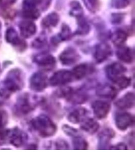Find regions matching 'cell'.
<instances>
[{
  "instance_id": "cell-1",
  "label": "cell",
  "mask_w": 135,
  "mask_h": 152,
  "mask_svg": "<svg viewBox=\"0 0 135 152\" xmlns=\"http://www.w3.org/2000/svg\"><path fill=\"white\" fill-rule=\"evenodd\" d=\"M22 85L20 71L17 69H12L7 75L6 79L0 82V96L8 98L13 92L20 90Z\"/></svg>"
},
{
  "instance_id": "cell-2",
  "label": "cell",
  "mask_w": 135,
  "mask_h": 152,
  "mask_svg": "<svg viewBox=\"0 0 135 152\" xmlns=\"http://www.w3.org/2000/svg\"><path fill=\"white\" fill-rule=\"evenodd\" d=\"M31 124L40 136L44 137H52L57 130L55 123L45 115H41L31 121Z\"/></svg>"
},
{
  "instance_id": "cell-3",
  "label": "cell",
  "mask_w": 135,
  "mask_h": 152,
  "mask_svg": "<svg viewBox=\"0 0 135 152\" xmlns=\"http://www.w3.org/2000/svg\"><path fill=\"white\" fill-rule=\"evenodd\" d=\"M73 80L71 72L61 69L56 72L49 80V83L52 86L64 85L70 83Z\"/></svg>"
},
{
  "instance_id": "cell-4",
  "label": "cell",
  "mask_w": 135,
  "mask_h": 152,
  "mask_svg": "<svg viewBox=\"0 0 135 152\" xmlns=\"http://www.w3.org/2000/svg\"><path fill=\"white\" fill-rule=\"evenodd\" d=\"M30 97L28 94H25L18 98L15 105L16 111L18 114L25 115L35 109V103Z\"/></svg>"
},
{
  "instance_id": "cell-5",
  "label": "cell",
  "mask_w": 135,
  "mask_h": 152,
  "mask_svg": "<svg viewBox=\"0 0 135 152\" xmlns=\"http://www.w3.org/2000/svg\"><path fill=\"white\" fill-rule=\"evenodd\" d=\"M126 67L118 62H114L107 66L105 69L106 76L113 83L124 76L126 72Z\"/></svg>"
},
{
  "instance_id": "cell-6",
  "label": "cell",
  "mask_w": 135,
  "mask_h": 152,
  "mask_svg": "<svg viewBox=\"0 0 135 152\" xmlns=\"http://www.w3.org/2000/svg\"><path fill=\"white\" fill-rule=\"evenodd\" d=\"M34 62L46 71L53 69L56 64V59L53 56L47 53L38 54L33 57Z\"/></svg>"
},
{
  "instance_id": "cell-7",
  "label": "cell",
  "mask_w": 135,
  "mask_h": 152,
  "mask_svg": "<svg viewBox=\"0 0 135 152\" xmlns=\"http://www.w3.org/2000/svg\"><path fill=\"white\" fill-rule=\"evenodd\" d=\"M47 86V76L42 72L33 74L30 79V87L32 90L36 92L43 91Z\"/></svg>"
},
{
  "instance_id": "cell-8",
  "label": "cell",
  "mask_w": 135,
  "mask_h": 152,
  "mask_svg": "<svg viewBox=\"0 0 135 152\" xmlns=\"http://www.w3.org/2000/svg\"><path fill=\"white\" fill-rule=\"evenodd\" d=\"M112 54V49L109 45L105 43H101L96 45L94 56L98 63H101L108 58Z\"/></svg>"
},
{
  "instance_id": "cell-9",
  "label": "cell",
  "mask_w": 135,
  "mask_h": 152,
  "mask_svg": "<svg viewBox=\"0 0 135 152\" xmlns=\"http://www.w3.org/2000/svg\"><path fill=\"white\" fill-rule=\"evenodd\" d=\"M80 56L75 49L69 47L63 51L59 56V60L64 66H71L80 59Z\"/></svg>"
},
{
  "instance_id": "cell-10",
  "label": "cell",
  "mask_w": 135,
  "mask_h": 152,
  "mask_svg": "<svg viewBox=\"0 0 135 152\" xmlns=\"http://www.w3.org/2000/svg\"><path fill=\"white\" fill-rule=\"evenodd\" d=\"M115 121L117 128L124 131L133 125L134 118L131 114L128 113H123L116 115Z\"/></svg>"
},
{
  "instance_id": "cell-11",
  "label": "cell",
  "mask_w": 135,
  "mask_h": 152,
  "mask_svg": "<svg viewBox=\"0 0 135 152\" xmlns=\"http://www.w3.org/2000/svg\"><path fill=\"white\" fill-rule=\"evenodd\" d=\"M92 107L96 117L102 119L107 116L110 109V105L105 101L96 100L92 104Z\"/></svg>"
},
{
  "instance_id": "cell-12",
  "label": "cell",
  "mask_w": 135,
  "mask_h": 152,
  "mask_svg": "<svg viewBox=\"0 0 135 152\" xmlns=\"http://www.w3.org/2000/svg\"><path fill=\"white\" fill-rule=\"evenodd\" d=\"M8 135L10 142L16 147L23 145L28 139L26 133L18 128H14L9 132Z\"/></svg>"
},
{
  "instance_id": "cell-13",
  "label": "cell",
  "mask_w": 135,
  "mask_h": 152,
  "mask_svg": "<svg viewBox=\"0 0 135 152\" xmlns=\"http://www.w3.org/2000/svg\"><path fill=\"white\" fill-rule=\"evenodd\" d=\"M135 104V94L129 92L116 101L115 104L120 109L132 108Z\"/></svg>"
},
{
  "instance_id": "cell-14",
  "label": "cell",
  "mask_w": 135,
  "mask_h": 152,
  "mask_svg": "<svg viewBox=\"0 0 135 152\" xmlns=\"http://www.w3.org/2000/svg\"><path fill=\"white\" fill-rule=\"evenodd\" d=\"M97 95L104 99H113L117 95V91L114 87L108 84L101 85L97 89Z\"/></svg>"
},
{
  "instance_id": "cell-15",
  "label": "cell",
  "mask_w": 135,
  "mask_h": 152,
  "mask_svg": "<svg viewBox=\"0 0 135 152\" xmlns=\"http://www.w3.org/2000/svg\"><path fill=\"white\" fill-rule=\"evenodd\" d=\"M21 34L24 38H29L36 33V28L34 23L30 21H23L19 24Z\"/></svg>"
},
{
  "instance_id": "cell-16",
  "label": "cell",
  "mask_w": 135,
  "mask_h": 152,
  "mask_svg": "<svg viewBox=\"0 0 135 152\" xmlns=\"http://www.w3.org/2000/svg\"><path fill=\"white\" fill-rule=\"evenodd\" d=\"M116 51V56L120 60L127 64H130L133 61V54L128 47L120 46Z\"/></svg>"
},
{
  "instance_id": "cell-17",
  "label": "cell",
  "mask_w": 135,
  "mask_h": 152,
  "mask_svg": "<svg viewBox=\"0 0 135 152\" xmlns=\"http://www.w3.org/2000/svg\"><path fill=\"white\" fill-rule=\"evenodd\" d=\"M81 128L87 133L93 134L99 129V124L93 118H87L82 122Z\"/></svg>"
},
{
  "instance_id": "cell-18",
  "label": "cell",
  "mask_w": 135,
  "mask_h": 152,
  "mask_svg": "<svg viewBox=\"0 0 135 152\" xmlns=\"http://www.w3.org/2000/svg\"><path fill=\"white\" fill-rule=\"evenodd\" d=\"M87 113V111L84 108L75 109L68 116V121L73 124H78L83 119Z\"/></svg>"
},
{
  "instance_id": "cell-19",
  "label": "cell",
  "mask_w": 135,
  "mask_h": 152,
  "mask_svg": "<svg viewBox=\"0 0 135 152\" xmlns=\"http://www.w3.org/2000/svg\"><path fill=\"white\" fill-rule=\"evenodd\" d=\"M127 34L121 29H116L110 35V39L115 45L120 46L125 43L127 39Z\"/></svg>"
},
{
  "instance_id": "cell-20",
  "label": "cell",
  "mask_w": 135,
  "mask_h": 152,
  "mask_svg": "<svg viewBox=\"0 0 135 152\" xmlns=\"http://www.w3.org/2000/svg\"><path fill=\"white\" fill-rule=\"evenodd\" d=\"M89 67L87 64H80L73 69L71 72L73 79L81 80L84 78L89 72Z\"/></svg>"
},
{
  "instance_id": "cell-21",
  "label": "cell",
  "mask_w": 135,
  "mask_h": 152,
  "mask_svg": "<svg viewBox=\"0 0 135 152\" xmlns=\"http://www.w3.org/2000/svg\"><path fill=\"white\" fill-rule=\"evenodd\" d=\"M114 134L112 129L108 128L101 132L99 135V146L101 147L100 149H105L104 147L107 145L109 140L114 137Z\"/></svg>"
},
{
  "instance_id": "cell-22",
  "label": "cell",
  "mask_w": 135,
  "mask_h": 152,
  "mask_svg": "<svg viewBox=\"0 0 135 152\" xmlns=\"http://www.w3.org/2000/svg\"><path fill=\"white\" fill-rule=\"evenodd\" d=\"M59 21L58 15L55 12H52L44 18L42 21V24L45 28H52L57 26Z\"/></svg>"
},
{
  "instance_id": "cell-23",
  "label": "cell",
  "mask_w": 135,
  "mask_h": 152,
  "mask_svg": "<svg viewBox=\"0 0 135 152\" xmlns=\"http://www.w3.org/2000/svg\"><path fill=\"white\" fill-rule=\"evenodd\" d=\"M78 28L75 34L80 36L87 35L90 31V26L87 20L82 16L78 18Z\"/></svg>"
},
{
  "instance_id": "cell-24",
  "label": "cell",
  "mask_w": 135,
  "mask_h": 152,
  "mask_svg": "<svg viewBox=\"0 0 135 152\" xmlns=\"http://www.w3.org/2000/svg\"><path fill=\"white\" fill-rule=\"evenodd\" d=\"M6 39L9 43L13 45H19L21 43V40L19 38L17 31L13 28L7 29L6 34Z\"/></svg>"
},
{
  "instance_id": "cell-25",
  "label": "cell",
  "mask_w": 135,
  "mask_h": 152,
  "mask_svg": "<svg viewBox=\"0 0 135 152\" xmlns=\"http://www.w3.org/2000/svg\"><path fill=\"white\" fill-rule=\"evenodd\" d=\"M73 149L76 150H87L88 147L86 140L82 138L80 135L73 137Z\"/></svg>"
},
{
  "instance_id": "cell-26",
  "label": "cell",
  "mask_w": 135,
  "mask_h": 152,
  "mask_svg": "<svg viewBox=\"0 0 135 152\" xmlns=\"http://www.w3.org/2000/svg\"><path fill=\"white\" fill-rule=\"evenodd\" d=\"M70 14L76 18H80L83 15V9L80 4L77 1H73L70 5Z\"/></svg>"
},
{
  "instance_id": "cell-27",
  "label": "cell",
  "mask_w": 135,
  "mask_h": 152,
  "mask_svg": "<svg viewBox=\"0 0 135 152\" xmlns=\"http://www.w3.org/2000/svg\"><path fill=\"white\" fill-rule=\"evenodd\" d=\"M42 2V0H24V11H33L36 10V6Z\"/></svg>"
},
{
  "instance_id": "cell-28",
  "label": "cell",
  "mask_w": 135,
  "mask_h": 152,
  "mask_svg": "<svg viewBox=\"0 0 135 152\" xmlns=\"http://www.w3.org/2000/svg\"><path fill=\"white\" fill-rule=\"evenodd\" d=\"M84 5L90 12H96L99 7V0H83Z\"/></svg>"
},
{
  "instance_id": "cell-29",
  "label": "cell",
  "mask_w": 135,
  "mask_h": 152,
  "mask_svg": "<svg viewBox=\"0 0 135 152\" xmlns=\"http://www.w3.org/2000/svg\"><path fill=\"white\" fill-rule=\"evenodd\" d=\"M71 31L70 28L67 25H63L62 26L60 33L58 35V37L61 41H66L69 40L71 37Z\"/></svg>"
},
{
  "instance_id": "cell-30",
  "label": "cell",
  "mask_w": 135,
  "mask_h": 152,
  "mask_svg": "<svg viewBox=\"0 0 135 152\" xmlns=\"http://www.w3.org/2000/svg\"><path fill=\"white\" fill-rule=\"evenodd\" d=\"M132 0H112L111 6L115 9H123L128 7Z\"/></svg>"
},
{
  "instance_id": "cell-31",
  "label": "cell",
  "mask_w": 135,
  "mask_h": 152,
  "mask_svg": "<svg viewBox=\"0 0 135 152\" xmlns=\"http://www.w3.org/2000/svg\"><path fill=\"white\" fill-rule=\"evenodd\" d=\"M73 90L71 87H66L59 89V90H58L56 92V94L59 97L65 98L67 99V100H68V99L73 93Z\"/></svg>"
},
{
  "instance_id": "cell-32",
  "label": "cell",
  "mask_w": 135,
  "mask_h": 152,
  "mask_svg": "<svg viewBox=\"0 0 135 152\" xmlns=\"http://www.w3.org/2000/svg\"><path fill=\"white\" fill-rule=\"evenodd\" d=\"M131 79L130 78L127 77L126 76H124L121 77L119 79H118L115 84L119 87V88L121 89H123L125 88H127L131 84Z\"/></svg>"
},
{
  "instance_id": "cell-33",
  "label": "cell",
  "mask_w": 135,
  "mask_h": 152,
  "mask_svg": "<svg viewBox=\"0 0 135 152\" xmlns=\"http://www.w3.org/2000/svg\"><path fill=\"white\" fill-rule=\"evenodd\" d=\"M62 129L63 132L66 133V134L69 135V136H70V137H74L80 135V134H79V132H78V130L73 128L71 126H69L68 125H63Z\"/></svg>"
},
{
  "instance_id": "cell-34",
  "label": "cell",
  "mask_w": 135,
  "mask_h": 152,
  "mask_svg": "<svg viewBox=\"0 0 135 152\" xmlns=\"http://www.w3.org/2000/svg\"><path fill=\"white\" fill-rule=\"evenodd\" d=\"M46 42L47 41L45 37L44 36H41L38 37V38H36V39L33 42V46L36 48H42L46 45Z\"/></svg>"
},
{
  "instance_id": "cell-35",
  "label": "cell",
  "mask_w": 135,
  "mask_h": 152,
  "mask_svg": "<svg viewBox=\"0 0 135 152\" xmlns=\"http://www.w3.org/2000/svg\"><path fill=\"white\" fill-rule=\"evenodd\" d=\"M55 145L57 150H68L69 149L68 142L63 140H58L56 142Z\"/></svg>"
},
{
  "instance_id": "cell-36",
  "label": "cell",
  "mask_w": 135,
  "mask_h": 152,
  "mask_svg": "<svg viewBox=\"0 0 135 152\" xmlns=\"http://www.w3.org/2000/svg\"><path fill=\"white\" fill-rule=\"evenodd\" d=\"M110 149L111 150H126L128 149V147L126 145V144L124 143H118L116 145H114L111 147Z\"/></svg>"
},
{
  "instance_id": "cell-37",
  "label": "cell",
  "mask_w": 135,
  "mask_h": 152,
  "mask_svg": "<svg viewBox=\"0 0 135 152\" xmlns=\"http://www.w3.org/2000/svg\"><path fill=\"white\" fill-rule=\"evenodd\" d=\"M4 123V117L3 113L0 112V129L3 126Z\"/></svg>"
},
{
  "instance_id": "cell-38",
  "label": "cell",
  "mask_w": 135,
  "mask_h": 152,
  "mask_svg": "<svg viewBox=\"0 0 135 152\" xmlns=\"http://www.w3.org/2000/svg\"><path fill=\"white\" fill-rule=\"evenodd\" d=\"M17 0H5L4 2L6 4H9V5H12L13 4L15 3Z\"/></svg>"
},
{
  "instance_id": "cell-39",
  "label": "cell",
  "mask_w": 135,
  "mask_h": 152,
  "mask_svg": "<svg viewBox=\"0 0 135 152\" xmlns=\"http://www.w3.org/2000/svg\"><path fill=\"white\" fill-rule=\"evenodd\" d=\"M1 28H2V24L0 22V36H1Z\"/></svg>"
}]
</instances>
